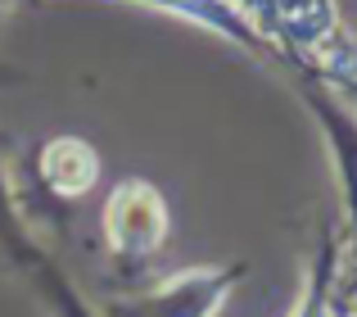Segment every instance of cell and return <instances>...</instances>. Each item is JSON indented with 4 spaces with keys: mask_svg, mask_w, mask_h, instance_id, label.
Returning <instances> with one entry per match:
<instances>
[{
    "mask_svg": "<svg viewBox=\"0 0 357 317\" xmlns=\"http://www.w3.org/2000/svg\"><path fill=\"white\" fill-rule=\"evenodd\" d=\"M158 236H163V209H158V195L149 191V186H140V182L122 186L114 200H109V240H114L118 249H136V254H145V249L158 245Z\"/></svg>",
    "mask_w": 357,
    "mask_h": 317,
    "instance_id": "1",
    "label": "cell"
},
{
    "mask_svg": "<svg viewBox=\"0 0 357 317\" xmlns=\"http://www.w3.org/2000/svg\"><path fill=\"white\" fill-rule=\"evenodd\" d=\"M222 290H204L199 281H181L172 286V295H154V300H140V304H118V317H208V309L218 304Z\"/></svg>",
    "mask_w": 357,
    "mask_h": 317,
    "instance_id": "2",
    "label": "cell"
}]
</instances>
